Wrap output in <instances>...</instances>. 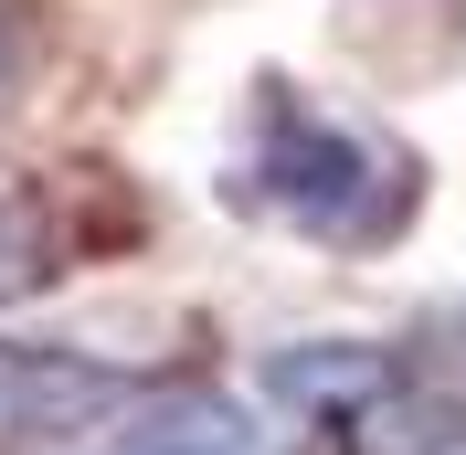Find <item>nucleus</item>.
Instances as JSON below:
<instances>
[{
  "instance_id": "5",
  "label": "nucleus",
  "mask_w": 466,
  "mask_h": 455,
  "mask_svg": "<svg viewBox=\"0 0 466 455\" xmlns=\"http://www.w3.org/2000/svg\"><path fill=\"white\" fill-rule=\"evenodd\" d=\"M0 86H11V11H0Z\"/></svg>"
},
{
  "instance_id": "3",
  "label": "nucleus",
  "mask_w": 466,
  "mask_h": 455,
  "mask_svg": "<svg viewBox=\"0 0 466 455\" xmlns=\"http://www.w3.org/2000/svg\"><path fill=\"white\" fill-rule=\"evenodd\" d=\"M96 455H265V434L244 424L233 402L180 392V402H159V413H138V424L116 434V445H96Z\"/></svg>"
},
{
  "instance_id": "2",
  "label": "nucleus",
  "mask_w": 466,
  "mask_h": 455,
  "mask_svg": "<svg viewBox=\"0 0 466 455\" xmlns=\"http://www.w3.org/2000/svg\"><path fill=\"white\" fill-rule=\"evenodd\" d=\"M265 381L329 434V455H466V360L329 339V349H287Z\"/></svg>"
},
{
  "instance_id": "4",
  "label": "nucleus",
  "mask_w": 466,
  "mask_h": 455,
  "mask_svg": "<svg viewBox=\"0 0 466 455\" xmlns=\"http://www.w3.org/2000/svg\"><path fill=\"white\" fill-rule=\"evenodd\" d=\"M32 276H43V212L22 191H0V297H22Z\"/></svg>"
},
{
  "instance_id": "1",
  "label": "nucleus",
  "mask_w": 466,
  "mask_h": 455,
  "mask_svg": "<svg viewBox=\"0 0 466 455\" xmlns=\"http://www.w3.org/2000/svg\"><path fill=\"white\" fill-rule=\"evenodd\" d=\"M223 191L244 201V212H265V223L319 233V244H350V255H360V244H392V233L413 223L424 170H413V148H392L381 127L265 86L255 96V138H244V159H233Z\"/></svg>"
}]
</instances>
